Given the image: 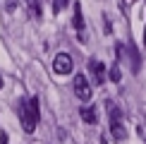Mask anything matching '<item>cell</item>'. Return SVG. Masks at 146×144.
<instances>
[{
    "instance_id": "3",
    "label": "cell",
    "mask_w": 146,
    "mask_h": 144,
    "mask_svg": "<svg viewBox=\"0 0 146 144\" xmlns=\"http://www.w3.org/2000/svg\"><path fill=\"white\" fill-rule=\"evenodd\" d=\"M53 70H55L58 75H67V72H72V55L70 53H58L55 60H53Z\"/></svg>"
},
{
    "instance_id": "12",
    "label": "cell",
    "mask_w": 146,
    "mask_h": 144,
    "mask_svg": "<svg viewBox=\"0 0 146 144\" xmlns=\"http://www.w3.org/2000/svg\"><path fill=\"white\" fill-rule=\"evenodd\" d=\"M65 5H67V0H55V3H53V12H55V15H58V12L62 10Z\"/></svg>"
},
{
    "instance_id": "10",
    "label": "cell",
    "mask_w": 146,
    "mask_h": 144,
    "mask_svg": "<svg viewBox=\"0 0 146 144\" xmlns=\"http://www.w3.org/2000/svg\"><path fill=\"white\" fill-rule=\"evenodd\" d=\"M108 111H110V123H120V118H122V113L115 108V103H110L108 101Z\"/></svg>"
},
{
    "instance_id": "13",
    "label": "cell",
    "mask_w": 146,
    "mask_h": 144,
    "mask_svg": "<svg viewBox=\"0 0 146 144\" xmlns=\"http://www.w3.org/2000/svg\"><path fill=\"white\" fill-rule=\"evenodd\" d=\"M0 144H10V139H7V135H3V137H0Z\"/></svg>"
},
{
    "instance_id": "11",
    "label": "cell",
    "mask_w": 146,
    "mask_h": 144,
    "mask_svg": "<svg viewBox=\"0 0 146 144\" xmlns=\"http://www.w3.org/2000/svg\"><path fill=\"white\" fill-rule=\"evenodd\" d=\"M108 77H110L113 82H120V79H122V75H120V65H117V63H115L113 67H110V72H108Z\"/></svg>"
},
{
    "instance_id": "7",
    "label": "cell",
    "mask_w": 146,
    "mask_h": 144,
    "mask_svg": "<svg viewBox=\"0 0 146 144\" xmlns=\"http://www.w3.org/2000/svg\"><path fill=\"white\" fill-rule=\"evenodd\" d=\"M27 3V7H29V12H31V17H36L38 19L41 17V0H24Z\"/></svg>"
},
{
    "instance_id": "8",
    "label": "cell",
    "mask_w": 146,
    "mask_h": 144,
    "mask_svg": "<svg viewBox=\"0 0 146 144\" xmlns=\"http://www.w3.org/2000/svg\"><path fill=\"white\" fill-rule=\"evenodd\" d=\"M110 125H113V127H110V130H113V137H115L117 142H122L125 137H127V135H125V127H122V123H110Z\"/></svg>"
},
{
    "instance_id": "14",
    "label": "cell",
    "mask_w": 146,
    "mask_h": 144,
    "mask_svg": "<svg viewBox=\"0 0 146 144\" xmlns=\"http://www.w3.org/2000/svg\"><path fill=\"white\" fill-rule=\"evenodd\" d=\"M144 46H146V29H144Z\"/></svg>"
},
{
    "instance_id": "2",
    "label": "cell",
    "mask_w": 146,
    "mask_h": 144,
    "mask_svg": "<svg viewBox=\"0 0 146 144\" xmlns=\"http://www.w3.org/2000/svg\"><path fill=\"white\" fill-rule=\"evenodd\" d=\"M74 94H77L79 101H89L91 99V87H89L86 77H84V72H79L74 77Z\"/></svg>"
},
{
    "instance_id": "1",
    "label": "cell",
    "mask_w": 146,
    "mask_h": 144,
    "mask_svg": "<svg viewBox=\"0 0 146 144\" xmlns=\"http://www.w3.org/2000/svg\"><path fill=\"white\" fill-rule=\"evenodd\" d=\"M38 96H31L29 101H24V111H22V127L27 132H34L38 125Z\"/></svg>"
},
{
    "instance_id": "6",
    "label": "cell",
    "mask_w": 146,
    "mask_h": 144,
    "mask_svg": "<svg viewBox=\"0 0 146 144\" xmlns=\"http://www.w3.org/2000/svg\"><path fill=\"white\" fill-rule=\"evenodd\" d=\"M79 115H82V120L84 123H89V125H96V111L94 108H82V111H79Z\"/></svg>"
},
{
    "instance_id": "4",
    "label": "cell",
    "mask_w": 146,
    "mask_h": 144,
    "mask_svg": "<svg viewBox=\"0 0 146 144\" xmlns=\"http://www.w3.org/2000/svg\"><path fill=\"white\" fill-rule=\"evenodd\" d=\"M74 29L79 34V41H84L86 36H84V19H82V5L74 3Z\"/></svg>"
},
{
    "instance_id": "9",
    "label": "cell",
    "mask_w": 146,
    "mask_h": 144,
    "mask_svg": "<svg viewBox=\"0 0 146 144\" xmlns=\"http://www.w3.org/2000/svg\"><path fill=\"white\" fill-rule=\"evenodd\" d=\"M129 58H132V70L139 72V51L134 43H129Z\"/></svg>"
},
{
    "instance_id": "5",
    "label": "cell",
    "mask_w": 146,
    "mask_h": 144,
    "mask_svg": "<svg viewBox=\"0 0 146 144\" xmlns=\"http://www.w3.org/2000/svg\"><path fill=\"white\" fill-rule=\"evenodd\" d=\"M89 67H91V72H94L96 84H103V79H106V67H103V63H98V60H91Z\"/></svg>"
},
{
    "instance_id": "15",
    "label": "cell",
    "mask_w": 146,
    "mask_h": 144,
    "mask_svg": "<svg viewBox=\"0 0 146 144\" xmlns=\"http://www.w3.org/2000/svg\"><path fill=\"white\" fill-rule=\"evenodd\" d=\"M0 87H3V77H0Z\"/></svg>"
}]
</instances>
